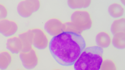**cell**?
I'll list each match as a JSON object with an SVG mask.
<instances>
[{"mask_svg":"<svg viewBox=\"0 0 125 70\" xmlns=\"http://www.w3.org/2000/svg\"><path fill=\"white\" fill-rule=\"evenodd\" d=\"M112 38L108 32L103 31L99 32L96 36L97 46L102 48H106L112 43Z\"/></svg>","mask_w":125,"mask_h":70,"instance_id":"11","label":"cell"},{"mask_svg":"<svg viewBox=\"0 0 125 70\" xmlns=\"http://www.w3.org/2000/svg\"><path fill=\"white\" fill-rule=\"evenodd\" d=\"M23 45V52H28L32 48V37L31 30L19 35Z\"/></svg>","mask_w":125,"mask_h":70,"instance_id":"10","label":"cell"},{"mask_svg":"<svg viewBox=\"0 0 125 70\" xmlns=\"http://www.w3.org/2000/svg\"><path fill=\"white\" fill-rule=\"evenodd\" d=\"M6 46L7 49L12 54H17L23 51V45L19 36L9 38L7 40Z\"/></svg>","mask_w":125,"mask_h":70,"instance_id":"9","label":"cell"},{"mask_svg":"<svg viewBox=\"0 0 125 70\" xmlns=\"http://www.w3.org/2000/svg\"><path fill=\"white\" fill-rule=\"evenodd\" d=\"M8 10L3 4L0 3V20L6 19L8 15Z\"/></svg>","mask_w":125,"mask_h":70,"instance_id":"19","label":"cell"},{"mask_svg":"<svg viewBox=\"0 0 125 70\" xmlns=\"http://www.w3.org/2000/svg\"><path fill=\"white\" fill-rule=\"evenodd\" d=\"M108 11L112 17L114 18H119L124 15V9L120 3H114L109 6Z\"/></svg>","mask_w":125,"mask_h":70,"instance_id":"12","label":"cell"},{"mask_svg":"<svg viewBox=\"0 0 125 70\" xmlns=\"http://www.w3.org/2000/svg\"><path fill=\"white\" fill-rule=\"evenodd\" d=\"M63 32H71L79 35H81L83 32V30L71 21L63 23Z\"/></svg>","mask_w":125,"mask_h":70,"instance_id":"16","label":"cell"},{"mask_svg":"<svg viewBox=\"0 0 125 70\" xmlns=\"http://www.w3.org/2000/svg\"><path fill=\"white\" fill-rule=\"evenodd\" d=\"M48 47L51 54L59 64L71 66L86 48V42L81 35L63 32L53 37Z\"/></svg>","mask_w":125,"mask_h":70,"instance_id":"1","label":"cell"},{"mask_svg":"<svg viewBox=\"0 0 125 70\" xmlns=\"http://www.w3.org/2000/svg\"></svg>","mask_w":125,"mask_h":70,"instance_id":"21","label":"cell"},{"mask_svg":"<svg viewBox=\"0 0 125 70\" xmlns=\"http://www.w3.org/2000/svg\"><path fill=\"white\" fill-rule=\"evenodd\" d=\"M125 18H122L114 21L111 27L112 34L115 35L119 32H125Z\"/></svg>","mask_w":125,"mask_h":70,"instance_id":"15","label":"cell"},{"mask_svg":"<svg viewBox=\"0 0 125 70\" xmlns=\"http://www.w3.org/2000/svg\"><path fill=\"white\" fill-rule=\"evenodd\" d=\"M71 21L73 22L83 30L91 29L93 21L89 12L86 10H78L72 14Z\"/></svg>","mask_w":125,"mask_h":70,"instance_id":"3","label":"cell"},{"mask_svg":"<svg viewBox=\"0 0 125 70\" xmlns=\"http://www.w3.org/2000/svg\"><path fill=\"white\" fill-rule=\"evenodd\" d=\"M61 70V69H55V70Z\"/></svg>","mask_w":125,"mask_h":70,"instance_id":"20","label":"cell"},{"mask_svg":"<svg viewBox=\"0 0 125 70\" xmlns=\"http://www.w3.org/2000/svg\"><path fill=\"white\" fill-rule=\"evenodd\" d=\"M41 3L38 0H22L17 6V12L21 17L27 18L39 10Z\"/></svg>","mask_w":125,"mask_h":70,"instance_id":"4","label":"cell"},{"mask_svg":"<svg viewBox=\"0 0 125 70\" xmlns=\"http://www.w3.org/2000/svg\"><path fill=\"white\" fill-rule=\"evenodd\" d=\"M19 58L23 66L27 70L33 69L39 63L38 56L33 48L28 52H21L19 53Z\"/></svg>","mask_w":125,"mask_h":70,"instance_id":"6","label":"cell"},{"mask_svg":"<svg viewBox=\"0 0 125 70\" xmlns=\"http://www.w3.org/2000/svg\"><path fill=\"white\" fill-rule=\"evenodd\" d=\"M18 30V24L14 20L7 19L0 20V34L5 37L13 36Z\"/></svg>","mask_w":125,"mask_h":70,"instance_id":"7","label":"cell"},{"mask_svg":"<svg viewBox=\"0 0 125 70\" xmlns=\"http://www.w3.org/2000/svg\"><path fill=\"white\" fill-rule=\"evenodd\" d=\"M100 70H117L115 62L111 60L107 59L103 60Z\"/></svg>","mask_w":125,"mask_h":70,"instance_id":"18","label":"cell"},{"mask_svg":"<svg viewBox=\"0 0 125 70\" xmlns=\"http://www.w3.org/2000/svg\"><path fill=\"white\" fill-rule=\"evenodd\" d=\"M112 45L117 49H125V32H119L114 35L112 40Z\"/></svg>","mask_w":125,"mask_h":70,"instance_id":"14","label":"cell"},{"mask_svg":"<svg viewBox=\"0 0 125 70\" xmlns=\"http://www.w3.org/2000/svg\"><path fill=\"white\" fill-rule=\"evenodd\" d=\"M12 61V55L8 51L0 52V70H7L10 66Z\"/></svg>","mask_w":125,"mask_h":70,"instance_id":"13","label":"cell"},{"mask_svg":"<svg viewBox=\"0 0 125 70\" xmlns=\"http://www.w3.org/2000/svg\"><path fill=\"white\" fill-rule=\"evenodd\" d=\"M103 50L97 46L85 48L73 64L74 70H100L103 61Z\"/></svg>","mask_w":125,"mask_h":70,"instance_id":"2","label":"cell"},{"mask_svg":"<svg viewBox=\"0 0 125 70\" xmlns=\"http://www.w3.org/2000/svg\"><path fill=\"white\" fill-rule=\"evenodd\" d=\"M63 23L59 19L52 18L47 20L44 26L46 32L50 36L54 37L63 32Z\"/></svg>","mask_w":125,"mask_h":70,"instance_id":"8","label":"cell"},{"mask_svg":"<svg viewBox=\"0 0 125 70\" xmlns=\"http://www.w3.org/2000/svg\"><path fill=\"white\" fill-rule=\"evenodd\" d=\"M32 37V45L39 50L45 49L49 46L48 38L42 29L39 28L31 29Z\"/></svg>","mask_w":125,"mask_h":70,"instance_id":"5","label":"cell"},{"mask_svg":"<svg viewBox=\"0 0 125 70\" xmlns=\"http://www.w3.org/2000/svg\"><path fill=\"white\" fill-rule=\"evenodd\" d=\"M90 0H70L68 1V6L72 9H80L86 8L89 6L91 3Z\"/></svg>","mask_w":125,"mask_h":70,"instance_id":"17","label":"cell"}]
</instances>
